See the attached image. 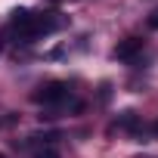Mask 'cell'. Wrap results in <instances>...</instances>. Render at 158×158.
Segmentation results:
<instances>
[{
    "label": "cell",
    "instance_id": "8",
    "mask_svg": "<svg viewBox=\"0 0 158 158\" xmlns=\"http://www.w3.org/2000/svg\"><path fill=\"white\" fill-rule=\"evenodd\" d=\"M155 133H158V124H155Z\"/></svg>",
    "mask_w": 158,
    "mask_h": 158
},
{
    "label": "cell",
    "instance_id": "1",
    "mask_svg": "<svg viewBox=\"0 0 158 158\" xmlns=\"http://www.w3.org/2000/svg\"><path fill=\"white\" fill-rule=\"evenodd\" d=\"M10 25L16 28L19 37H25V44H31L34 37L53 34L62 28V19H56V13H28V10H13L10 13Z\"/></svg>",
    "mask_w": 158,
    "mask_h": 158
},
{
    "label": "cell",
    "instance_id": "4",
    "mask_svg": "<svg viewBox=\"0 0 158 158\" xmlns=\"http://www.w3.org/2000/svg\"><path fill=\"white\" fill-rule=\"evenodd\" d=\"M118 124H121V127H127V130H133V133L139 130V118H136V112H124V115L118 118Z\"/></svg>",
    "mask_w": 158,
    "mask_h": 158
},
{
    "label": "cell",
    "instance_id": "5",
    "mask_svg": "<svg viewBox=\"0 0 158 158\" xmlns=\"http://www.w3.org/2000/svg\"><path fill=\"white\" fill-rule=\"evenodd\" d=\"M34 158H59V152H56L53 146H40V149L34 152Z\"/></svg>",
    "mask_w": 158,
    "mask_h": 158
},
{
    "label": "cell",
    "instance_id": "2",
    "mask_svg": "<svg viewBox=\"0 0 158 158\" xmlns=\"http://www.w3.org/2000/svg\"><path fill=\"white\" fill-rule=\"evenodd\" d=\"M68 99H71V93H68V84H62V81H50L34 93V102H40V106H62Z\"/></svg>",
    "mask_w": 158,
    "mask_h": 158
},
{
    "label": "cell",
    "instance_id": "3",
    "mask_svg": "<svg viewBox=\"0 0 158 158\" xmlns=\"http://www.w3.org/2000/svg\"><path fill=\"white\" fill-rule=\"evenodd\" d=\"M143 50V37H127V40H121L118 47H115V59H133L136 53Z\"/></svg>",
    "mask_w": 158,
    "mask_h": 158
},
{
    "label": "cell",
    "instance_id": "6",
    "mask_svg": "<svg viewBox=\"0 0 158 158\" xmlns=\"http://www.w3.org/2000/svg\"><path fill=\"white\" fill-rule=\"evenodd\" d=\"M149 28H155V31H158V10L149 16Z\"/></svg>",
    "mask_w": 158,
    "mask_h": 158
},
{
    "label": "cell",
    "instance_id": "7",
    "mask_svg": "<svg viewBox=\"0 0 158 158\" xmlns=\"http://www.w3.org/2000/svg\"><path fill=\"white\" fill-rule=\"evenodd\" d=\"M0 158H6V155H3V152H0Z\"/></svg>",
    "mask_w": 158,
    "mask_h": 158
}]
</instances>
